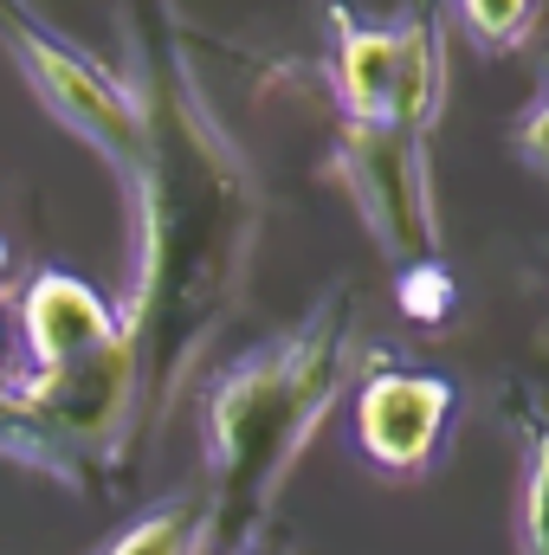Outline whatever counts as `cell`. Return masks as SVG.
Returning <instances> with one entry per match:
<instances>
[{"instance_id": "ba28073f", "label": "cell", "mask_w": 549, "mask_h": 555, "mask_svg": "<svg viewBox=\"0 0 549 555\" xmlns=\"http://www.w3.org/2000/svg\"><path fill=\"white\" fill-rule=\"evenodd\" d=\"M524 433V498H518V550L549 555V408L524 401L518 408Z\"/></svg>"}, {"instance_id": "5b68a950", "label": "cell", "mask_w": 549, "mask_h": 555, "mask_svg": "<svg viewBox=\"0 0 549 555\" xmlns=\"http://www.w3.org/2000/svg\"><path fill=\"white\" fill-rule=\"evenodd\" d=\"M459 420V382L439 369H420L408 356L375 349L362 375L349 382V426L356 452L382 478H420L446 452V433Z\"/></svg>"}, {"instance_id": "5bb4252c", "label": "cell", "mask_w": 549, "mask_h": 555, "mask_svg": "<svg viewBox=\"0 0 549 555\" xmlns=\"http://www.w3.org/2000/svg\"><path fill=\"white\" fill-rule=\"evenodd\" d=\"M0 272H7V240H0Z\"/></svg>"}, {"instance_id": "277c9868", "label": "cell", "mask_w": 549, "mask_h": 555, "mask_svg": "<svg viewBox=\"0 0 549 555\" xmlns=\"http://www.w3.org/2000/svg\"><path fill=\"white\" fill-rule=\"evenodd\" d=\"M330 175L343 181L375 253L395 272L439 259V207H433L426 137L395 130V124H343V137L330 149Z\"/></svg>"}, {"instance_id": "7a4b0ae2", "label": "cell", "mask_w": 549, "mask_h": 555, "mask_svg": "<svg viewBox=\"0 0 549 555\" xmlns=\"http://www.w3.org/2000/svg\"><path fill=\"white\" fill-rule=\"evenodd\" d=\"M0 46L20 65V78L33 85V98L137 188L142 162H149V104L137 91L111 65H98L85 46L52 33L26 0H0Z\"/></svg>"}, {"instance_id": "3957f363", "label": "cell", "mask_w": 549, "mask_h": 555, "mask_svg": "<svg viewBox=\"0 0 549 555\" xmlns=\"http://www.w3.org/2000/svg\"><path fill=\"white\" fill-rule=\"evenodd\" d=\"M330 85H336L343 124H395V130L426 137L439 104H446V26H439V7L420 0L413 13L388 20V26L336 13Z\"/></svg>"}, {"instance_id": "7c38bea8", "label": "cell", "mask_w": 549, "mask_h": 555, "mask_svg": "<svg viewBox=\"0 0 549 555\" xmlns=\"http://www.w3.org/2000/svg\"><path fill=\"white\" fill-rule=\"evenodd\" d=\"M0 459H13V465H26V472H39V478H59V465H52L46 439H39L26 420L7 408V395H0Z\"/></svg>"}, {"instance_id": "30bf717a", "label": "cell", "mask_w": 549, "mask_h": 555, "mask_svg": "<svg viewBox=\"0 0 549 555\" xmlns=\"http://www.w3.org/2000/svg\"><path fill=\"white\" fill-rule=\"evenodd\" d=\"M395 304H401V317H408V323L439 330V323L459 310V278L446 272V259L408 266V272H395Z\"/></svg>"}, {"instance_id": "4fadbf2b", "label": "cell", "mask_w": 549, "mask_h": 555, "mask_svg": "<svg viewBox=\"0 0 549 555\" xmlns=\"http://www.w3.org/2000/svg\"><path fill=\"white\" fill-rule=\"evenodd\" d=\"M233 555H266V550H259V543H246V550H233Z\"/></svg>"}, {"instance_id": "9c48e42d", "label": "cell", "mask_w": 549, "mask_h": 555, "mask_svg": "<svg viewBox=\"0 0 549 555\" xmlns=\"http://www.w3.org/2000/svg\"><path fill=\"white\" fill-rule=\"evenodd\" d=\"M537 7H544V0H452L459 33H465L485 59L524 52V39L537 33Z\"/></svg>"}, {"instance_id": "6da1fadb", "label": "cell", "mask_w": 549, "mask_h": 555, "mask_svg": "<svg viewBox=\"0 0 549 555\" xmlns=\"http://www.w3.org/2000/svg\"><path fill=\"white\" fill-rule=\"evenodd\" d=\"M356 369V291L330 284L284 336L233 356L201 395L214 555L259 543L278 491Z\"/></svg>"}, {"instance_id": "52a82bcc", "label": "cell", "mask_w": 549, "mask_h": 555, "mask_svg": "<svg viewBox=\"0 0 549 555\" xmlns=\"http://www.w3.org/2000/svg\"><path fill=\"white\" fill-rule=\"evenodd\" d=\"M91 555H214V504L207 491H175L117 537H104Z\"/></svg>"}, {"instance_id": "8fae6325", "label": "cell", "mask_w": 549, "mask_h": 555, "mask_svg": "<svg viewBox=\"0 0 549 555\" xmlns=\"http://www.w3.org/2000/svg\"><path fill=\"white\" fill-rule=\"evenodd\" d=\"M511 142H518L524 168H537V175H549V52H544V72H537V98H531V111L518 117V130H511Z\"/></svg>"}, {"instance_id": "8992f818", "label": "cell", "mask_w": 549, "mask_h": 555, "mask_svg": "<svg viewBox=\"0 0 549 555\" xmlns=\"http://www.w3.org/2000/svg\"><path fill=\"white\" fill-rule=\"evenodd\" d=\"M20 336L39 375L72 369L98 349H111L117 336H130V317L85 278L72 272H33V284L20 291Z\"/></svg>"}]
</instances>
